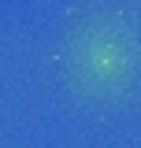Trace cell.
Wrapping results in <instances>:
<instances>
[{"instance_id": "1", "label": "cell", "mask_w": 141, "mask_h": 148, "mask_svg": "<svg viewBox=\"0 0 141 148\" xmlns=\"http://www.w3.org/2000/svg\"><path fill=\"white\" fill-rule=\"evenodd\" d=\"M67 82L89 104H119L141 82V15L123 4H97L63 45Z\"/></svg>"}]
</instances>
